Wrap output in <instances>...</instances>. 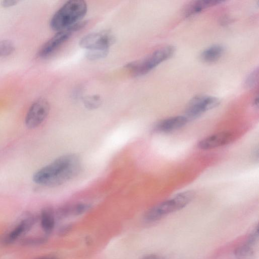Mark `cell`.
Wrapping results in <instances>:
<instances>
[{
    "instance_id": "cell-12",
    "label": "cell",
    "mask_w": 259,
    "mask_h": 259,
    "mask_svg": "<svg viewBox=\"0 0 259 259\" xmlns=\"http://www.w3.org/2000/svg\"><path fill=\"white\" fill-rule=\"evenodd\" d=\"M189 120L184 116L169 117L159 122L155 126V130L160 132H170L180 128Z\"/></svg>"
},
{
    "instance_id": "cell-7",
    "label": "cell",
    "mask_w": 259,
    "mask_h": 259,
    "mask_svg": "<svg viewBox=\"0 0 259 259\" xmlns=\"http://www.w3.org/2000/svg\"><path fill=\"white\" fill-rule=\"evenodd\" d=\"M114 36L108 31L93 32L81 38L79 46L88 51L109 50L114 42Z\"/></svg>"
},
{
    "instance_id": "cell-21",
    "label": "cell",
    "mask_w": 259,
    "mask_h": 259,
    "mask_svg": "<svg viewBox=\"0 0 259 259\" xmlns=\"http://www.w3.org/2000/svg\"><path fill=\"white\" fill-rule=\"evenodd\" d=\"M258 76V68L254 69L246 77L245 80V85L247 88H251L253 87L257 82Z\"/></svg>"
},
{
    "instance_id": "cell-8",
    "label": "cell",
    "mask_w": 259,
    "mask_h": 259,
    "mask_svg": "<svg viewBox=\"0 0 259 259\" xmlns=\"http://www.w3.org/2000/svg\"><path fill=\"white\" fill-rule=\"evenodd\" d=\"M258 227L255 225L249 233L246 241L234 250L237 259H255L258 244Z\"/></svg>"
},
{
    "instance_id": "cell-2",
    "label": "cell",
    "mask_w": 259,
    "mask_h": 259,
    "mask_svg": "<svg viewBox=\"0 0 259 259\" xmlns=\"http://www.w3.org/2000/svg\"><path fill=\"white\" fill-rule=\"evenodd\" d=\"M87 11L86 3L82 0H71L65 3L53 16L50 21L52 29L65 30L79 21Z\"/></svg>"
},
{
    "instance_id": "cell-22",
    "label": "cell",
    "mask_w": 259,
    "mask_h": 259,
    "mask_svg": "<svg viewBox=\"0 0 259 259\" xmlns=\"http://www.w3.org/2000/svg\"><path fill=\"white\" fill-rule=\"evenodd\" d=\"M72 227L71 224H66L61 226L58 230V234L60 236L66 235L71 231Z\"/></svg>"
},
{
    "instance_id": "cell-25",
    "label": "cell",
    "mask_w": 259,
    "mask_h": 259,
    "mask_svg": "<svg viewBox=\"0 0 259 259\" xmlns=\"http://www.w3.org/2000/svg\"><path fill=\"white\" fill-rule=\"evenodd\" d=\"M36 259H58V257L55 255H45V256L39 257Z\"/></svg>"
},
{
    "instance_id": "cell-5",
    "label": "cell",
    "mask_w": 259,
    "mask_h": 259,
    "mask_svg": "<svg viewBox=\"0 0 259 259\" xmlns=\"http://www.w3.org/2000/svg\"><path fill=\"white\" fill-rule=\"evenodd\" d=\"M219 99L207 95H198L189 102L185 116L188 119H194L205 112L217 107L220 104Z\"/></svg>"
},
{
    "instance_id": "cell-24",
    "label": "cell",
    "mask_w": 259,
    "mask_h": 259,
    "mask_svg": "<svg viewBox=\"0 0 259 259\" xmlns=\"http://www.w3.org/2000/svg\"><path fill=\"white\" fill-rule=\"evenodd\" d=\"M142 259H164V258L160 255L152 254L146 255Z\"/></svg>"
},
{
    "instance_id": "cell-17",
    "label": "cell",
    "mask_w": 259,
    "mask_h": 259,
    "mask_svg": "<svg viewBox=\"0 0 259 259\" xmlns=\"http://www.w3.org/2000/svg\"><path fill=\"white\" fill-rule=\"evenodd\" d=\"M90 207V204L84 202H80L73 205H69L70 215H80L88 211Z\"/></svg>"
},
{
    "instance_id": "cell-23",
    "label": "cell",
    "mask_w": 259,
    "mask_h": 259,
    "mask_svg": "<svg viewBox=\"0 0 259 259\" xmlns=\"http://www.w3.org/2000/svg\"><path fill=\"white\" fill-rule=\"evenodd\" d=\"M18 3V1L15 0H6L3 1L1 3V5L5 8H8L13 6Z\"/></svg>"
},
{
    "instance_id": "cell-13",
    "label": "cell",
    "mask_w": 259,
    "mask_h": 259,
    "mask_svg": "<svg viewBox=\"0 0 259 259\" xmlns=\"http://www.w3.org/2000/svg\"><path fill=\"white\" fill-rule=\"evenodd\" d=\"M55 212L49 207L44 208L40 214V225L43 231L47 234H50L55 225Z\"/></svg>"
},
{
    "instance_id": "cell-14",
    "label": "cell",
    "mask_w": 259,
    "mask_h": 259,
    "mask_svg": "<svg viewBox=\"0 0 259 259\" xmlns=\"http://www.w3.org/2000/svg\"><path fill=\"white\" fill-rule=\"evenodd\" d=\"M223 2L222 1L201 0L191 3L185 9L184 13L186 17L196 14L202 10Z\"/></svg>"
},
{
    "instance_id": "cell-16",
    "label": "cell",
    "mask_w": 259,
    "mask_h": 259,
    "mask_svg": "<svg viewBox=\"0 0 259 259\" xmlns=\"http://www.w3.org/2000/svg\"><path fill=\"white\" fill-rule=\"evenodd\" d=\"M47 240L45 236H30L22 239L20 243L25 246H34L44 244Z\"/></svg>"
},
{
    "instance_id": "cell-11",
    "label": "cell",
    "mask_w": 259,
    "mask_h": 259,
    "mask_svg": "<svg viewBox=\"0 0 259 259\" xmlns=\"http://www.w3.org/2000/svg\"><path fill=\"white\" fill-rule=\"evenodd\" d=\"M234 139L233 134L229 132H222L209 136L199 141L198 147L202 150H209L231 143Z\"/></svg>"
},
{
    "instance_id": "cell-20",
    "label": "cell",
    "mask_w": 259,
    "mask_h": 259,
    "mask_svg": "<svg viewBox=\"0 0 259 259\" xmlns=\"http://www.w3.org/2000/svg\"><path fill=\"white\" fill-rule=\"evenodd\" d=\"M109 50H90L86 53L87 58L91 60H96L106 57Z\"/></svg>"
},
{
    "instance_id": "cell-4",
    "label": "cell",
    "mask_w": 259,
    "mask_h": 259,
    "mask_svg": "<svg viewBox=\"0 0 259 259\" xmlns=\"http://www.w3.org/2000/svg\"><path fill=\"white\" fill-rule=\"evenodd\" d=\"M175 51L173 46L162 47L142 60L128 63L125 67L136 76L145 75L161 63L169 59L174 55Z\"/></svg>"
},
{
    "instance_id": "cell-19",
    "label": "cell",
    "mask_w": 259,
    "mask_h": 259,
    "mask_svg": "<svg viewBox=\"0 0 259 259\" xmlns=\"http://www.w3.org/2000/svg\"><path fill=\"white\" fill-rule=\"evenodd\" d=\"M101 97L97 95L86 97L84 98V105L89 109H95L101 104Z\"/></svg>"
},
{
    "instance_id": "cell-3",
    "label": "cell",
    "mask_w": 259,
    "mask_h": 259,
    "mask_svg": "<svg viewBox=\"0 0 259 259\" xmlns=\"http://www.w3.org/2000/svg\"><path fill=\"white\" fill-rule=\"evenodd\" d=\"M194 194V192L191 190L185 191L155 205L148 210L144 214L145 221L153 223L169 213L184 208L193 200Z\"/></svg>"
},
{
    "instance_id": "cell-15",
    "label": "cell",
    "mask_w": 259,
    "mask_h": 259,
    "mask_svg": "<svg viewBox=\"0 0 259 259\" xmlns=\"http://www.w3.org/2000/svg\"><path fill=\"white\" fill-rule=\"evenodd\" d=\"M224 52L223 47L213 45L204 50L200 54V59L206 63H212L218 60Z\"/></svg>"
},
{
    "instance_id": "cell-10",
    "label": "cell",
    "mask_w": 259,
    "mask_h": 259,
    "mask_svg": "<svg viewBox=\"0 0 259 259\" xmlns=\"http://www.w3.org/2000/svg\"><path fill=\"white\" fill-rule=\"evenodd\" d=\"M73 32L68 29L58 31L48 40L38 52L40 58L50 56L70 37Z\"/></svg>"
},
{
    "instance_id": "cell-18",
    "label": "cell",
    "mask_w": 259,
    "mask_h": 259,
    "mask_svg": "<svg viewBox=\"0 0 259 259\" xmlns=\"http://www.w3.org/2000/svg\"><path fill=\"white\" fill-rule=\"evenodd\" d=\"M15 46L9 40L0 41V57H5L12 54L15 51Z\"/></svg>"
},
{
    "instance_id": "cell-6",
    "label": "cell",
    "mask_w": 259,
    "mask_h": 259,
    "mask_svg": "<svg viewBox=\"0 0 259 259\" xmlns=\"http://www.w3.org/2000/svg\"><path fill=\"white\" fill-rule=\"evenodd\" d=\"M50 105L47 100L39 98L35 100L29 107L25 119L27 128L33 129L41 124L48 116Z\"/></svg>"
},
{
    "instance_id": "cell-9",
    "label": "cell",
    "mask_w": 259,
    "mask_h": 259,
    "mask_svg": "<svg viewBox=\"0 0 259 259\" xmlns=\"http://www.w3.org/2000/svg\"><path fill=\"white\" fill-rule=\"evenodd\" d=\"M36 221L37 217L34 214L30 213L26 214L12 230L1 238V243L9 245L13 243L28 232Z\"/></svg>"
},
{
    "instance_id": "cell-26",
    "label": "cell",
    "mask_w": 259,
    "mask_h": 259,
    "mask_svg": "<svg viewBox=\"0 0 259 259\" xmlns=\"http://www.w3.org/2000/svg\"><path fill=\"white\" fill-rule=\"evenodd\" d=\"M253 105L255 106V107H258V96H257L254 101H253Z\"/></svg>"
},
{
    "instance_id": "cell-1",
    "label": "cell",
    "mask_w": 259,
    "mask_h": 259,
    "mask_svg": "<svg viewBox=\"0 0 259 259\" xmlns=\"http://www.w3.org/2000/svg\"><path fill=\"white\" fill-rule=\"evenodd\" d=\"M81 162L75 154H68L56 158L33 175L34 182L47 187H56L76 177L80 171Z\"/></svg>"
}]
</instances>
